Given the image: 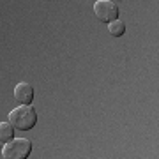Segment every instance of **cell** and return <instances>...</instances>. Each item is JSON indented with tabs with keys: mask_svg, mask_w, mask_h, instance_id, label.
I'll use <instances>...</instances> for the list:
<instances>
[{
	"mask_svg": "<svg viewBox=\"0 0 159 159\" xmlns=\"http://www.w3.org/2000/svg\"><path fill=\"white\" fill-rule=\"evenodd\" d=\"M9 124L14 129L30 131L37 124V111L34 110L32 104H21L9 111Z\"/></svg>",
	"mask_w": 159,
	"mask_h": 159,
	"instance_id": "obj_1",
	"label": "cell"
},
{
	"mask_svg": "<svg viewBox=\"0 0 159 159\" xmlns=\"http://www.w3.org/2000/svg\"><path fill=\"white\" fill-rule=\"evenodd\" d=\"M32 152V142L27 138H12L6 147L2 148L4 159H29Z\"/></svg>",
	"mask_w": 159,
	"mask_h": 159,
	"instance_id": "obj_2",
	"label": "cell"
},
{
	"mask_svg": "<svg viewBox=\"0 0 159 159\" xmlns=\"http://www.w3.org/2000/svg\"><path fill=\"white\" fill-rule=\"evenodd\" d=\"M94 12L102 23H111L119 20V6L111 0H97L94 4Z\"/></svg>",
	"mask_w": 159,
	"mask_h": 159,
	"instance_id": "obj_3",
	"label": "cell"
},
{
	"mask_svg": "<svg viewBox=\"0 0 159 159\" xmlns=\"http://www.w3.org/2000/svg\"><path fill=\"white\" fill-rule=\"evenodd\" d=\"M14 97H16V101L21 102V104H30V102L34 101V87L29 85L27 81L18 83L16 89H14Z\"/></svg>",
	"mask_w": 159,
	"mask_h": 159,
	"instance_id": "obj_4",
	"label": "cell"
},
{
	"mask_svg": "<svg viewBox=\"0 0 159 159\" xmlns=\"http://www.w3.org/2000/svg\"><path fill=\"white\" fill-rule=\"evenodd\" d=\"M14 138V127L9 122H0V143H9Z\"/></svg>",
	"mask_w": 159,
	"mask_h": 159,
	"instance_id": "obj_5",
	"label": "cell"
},
{
	"mask_svg": "<svg viewBox=\"0 0 159 159\" xmlns=\"http://www.w3.org/2000/svg\"><path fill=\"white\" fill-rule=\"evenodd\" d=\"M108 30L113 37H120V35H124V32H125V23L122 21V20H115V21L108 23Z\"/></svg>",
	"mask_w": 159,
	"mask_h": 159,
	"instance_id": "obj_6",
	"label": "cell"
},
{
	"mask_svg": "<svg viewBox=\"0 0 159 159\" xmlns=\"http://www.w3.org/2000/svg\"><path fill=\"white\" fill-rule=\"evenodd\" d=\"M2 145H4V143H0V148H4V147H2Z\"/></svg>",
	"mask_w": 159,
	"mask_h": 159,
	"instance_id": "obj_7",
	"label": "cell"
}]
</instances>
